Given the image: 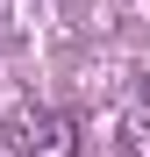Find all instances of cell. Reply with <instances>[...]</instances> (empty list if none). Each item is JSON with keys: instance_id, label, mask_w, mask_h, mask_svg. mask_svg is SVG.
<instances>
[{"instance_id": "1", "label": "cell", "mask_w": 150, "mask_h": 157, "mask_svg": "<svg viewBox=\"0 0 150 157\" xmlns=\"http://www.w3.org/2000/svg\"><path fill=\"white\" fill-rule=\"evenodd\" d=\"M14 136H21V157H79V121L57 107H29L14 121Z\"/></svg>"}, {"instance_id": "2", "label": "cell", "mask_w": 150, "mask_h": 157, "mask_svg": "<svg viewBox=\"0 0 150 157\" xmlns=\"http://www.w3.org/2000/svg\"><path fill=\"white\" fill-rule=\"evenodd\" d=\"M114 157H150V107H136L114 136Z\"/></svg>"}]
</instances>
